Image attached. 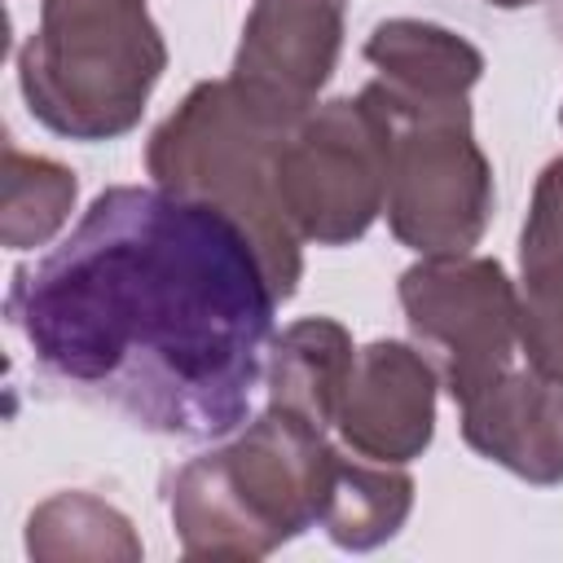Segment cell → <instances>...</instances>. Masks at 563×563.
Listing matches in <instances>:
<instances>
[{
    "instance_id": "cell-1",
    "label": "cell",
    "mask_w": 563,
    "mask_h": 563,
    "mask_svg": "<svg viewBox=\"0 0 563 563\" xmlns=\"http://www.w3.org/2000/svg\"><path fill=\"white\" fill-rule=\"evenodd\" d=\"M277 290L251 233L163 185H110L35 264L4 317L35 369L141 431L233 435L264 383Z\"/></svg>"
},
{
    "instance_id": "cell-2",
    "label": "cell",
    "mask_w": 563,
    "mask_h": 563,
    "mask_svg": "<svg viewBox=\"0 0 563 563\" xmlns=\"http://www.w3.org/2000/svg\"><path fill=\"white\" fill-rule=\"evenodd\" d=\"M339 449L325 427L268 405L229 444L167 475V515L185 559H264L321 523Z\"/></svg>"
},
{
    "instance_id": "cell-3",
    "label": "cell",
    "mask_w": 563,
    "mask_h": 563,
    "mask_svg": "<svg viewBox=\"0 0 563 563\" xmlns=\"http://www.w3.org/2000/svg\"><path fill=\"white\" fill-rule=\"evenodd\" d=\"M290 128L224 75L194 84L145 145L154 185L211 202L251 233L277 299H290L303 277V242L277 194V154Z\"/></svg>"
},
{
    "instance_id": "cell-4",
    "label": "cell",
    "mask_w": 563,
    "mask_h": 563,
    "mask_svg": "<svg viewBox=\"0 0 563 563\" xmlns=\"http://www.w3.org/2000/svg\"><path fill=\"white\" fill-rule=\"evenodd\" d=\"M167 40L145 0H40L18 48V88L35 123L70 141H114L145 114Z\"/></svg>"
},
{
    "instance_id": "cell-5",
    "label": "cell",
    "mask_w": 563,
    "mask_h": 563,
    "mask_svg": "<svg viewBox=\"0 0 563 563\" xmlns=\"http://www.w3.org/2000/svg\"><path fill=\"white\" fill-rule=\"evenodd\" d=\"M361 97L391 128L387 229L413 255H471L493 220V163L475 141L471 101L391 106L369 84Z\"/></svg>"
},
{
    "instance_id": "cell-6",
    "label": "cell",
    "mask_w": 563,
    "mask_h": 563,
    "mask_svg": "<svg viewBox=\"0 0 563 563\" xmlns=\"http://www.w3.org/2000/svg\"><path fill=\"white\" fill-rule=\"evenodd\" d=\"M391 128L356 92L312 106L277 154V194L299 242L352 246L387 207Z\"/></svg>"
},
{
    "instance_id": "cell-7",
    "label": "cell",
    "mask_w": 563,
    "mask_h": 563,
    "mask_svg": "<svg viewBox=\"0 0 563 563\" xmlns=\"http://www.w3.org/2000/svg\"><path fill=\"white\" fill-rule=\"evenodd\" d=\"M413 343L462 405L519 356V286L488 255H418L396 282Z\"/></svg>"
},
{
    "instance_id": "cell-8",
    "label": "cell",
    "mask_w": 563,
    "mask_h": 563,
    "mask_svg": "<svg viewBox=\"0 0 563 563\" xmlns=\"http://www.w3.org/2000/svg\"><path fill=\"white\" fill-rule=\"evenodd\" d=\"M343 22L347 0H255L229 79L286 123H299L339 66Z\"/></svg>"
},
{
    "instance_id": "cell-9",
    "label": "cell",
    "mask_w": 563,
    "mask_h": 563,
    "mask_svg": "<svg viewBox=\"0 0 563 563\" xmlns=\"http://www.w3.org/2000/svg\"><path fill=\"white\" fill-rule=\"evenodd\" d=\"M435 391L440 374L422 347L400 339H374L356 347L334 422L343 449L396 466L422 457L435 435Z\"/></svg>"
},
{
    "instance_id": "cell-10",
    "label": "cell",
    "mask_w": 563,
    "mask_h": 563,
    "mask_svg": "<svg viewBox=\"0 0 563 563\" xmlns=\"http://www.w3.org/2000/svg\"><path fill=\"white\" fill-rule=\"evenodd\" d=\"M462 409V440L497 462L501 471L519 475L523 484L554 488L563 484V383L532 369L510 365L484 391L457 405Z\"/></svg>"
},
{
    "instance_id": "cell-11",
    "label": "cell",
    "mask_w": 563,
    "mask_h": 563,
    "mask_svg": "<svg viewBox=\"0 0 563 563\" xmlns=\"http://www.w3.org/2000/svg\"><path fill=\"white\" fill-rule=\"evenodd\" d=\"M365 62L374 66L369 88L391 106H462L484 75V53L427 18H387L365 35Z\"/></svg>"
},
{
    "instance_id": "cell-12",
    "label": "cell",
    "mask_w": 563,
    "mask_h": 563,
    "mask_svg": "<svg viewBox=\"0 0 563 563\" xmlns=\"http://www.w3.org/2000/svg\"><path fill=\"white\" fill-rule=\"evenodd\" d=\"M352 361H356V343L334 317L290 321L268 343V361H264L268 405H282L330 431L339 422Z\"/></svg>"
},
{
    "instance_id": "cell-13",
    "label": "cell",
    "mask_w": 563,
    "mask_h": 563,
    "mask_svg": "<svg viewBox=\"0 0 563 563\" xmlns=\"http://www.w3.org/2000/svg\"><path fill=\"white\" fill-rule=\"evenodd\" d=\"M409 515H413V475L405 466L374 462L361 453L347 457L339 449L321 523H317L339 550H352V554L378 550L405 528Z\"/></svg>"
},
{
    "instance_id": "cell-14",
    "label": "cell",
    "mask_w": 563,
    "mask_h": 563,
    "mask_svg": "<svg viewBox=\"0 0 563 563\" xmlns=\"http://www.w3.org/2000/svg\"><path fill=\"white\" fill-rule=\"evenodd\" d=\"M26 554L40 563H136L145 554L132 519L84 493V488H66L44 497L31 519H26Z\"/></svg>"
},
{
    "instance_id": "cell-15",
    "label": "cell",
    "mask_w": 563,
    "mask_h": 563,
    "mask_svg": "<svg viewBox=\"0 0 563 563\" xmlns=\"http://www.w3.org/2000/svg\"><path fill=\"white\" fill-rule=\"evenodd\" d=\"M79 180L66 163L4 145L0 158V242L9 251L48 246L70 220Z\"/></svg>"
},
{
    "instance_id": "cell-16",
    "label": "cell",
    "mask_w": 563,
    "mask_h": 563,
    "mask_svg": "<svg viewBox=\"0 0 563 563\" xmlns=\"http://www.w3.org/2000/svg\"><path fill=\"white\" fill-rule=\"evenodd\" d=\"M519 273V352L563 383V255Z\"/></svg>"
},
{
    "instance_id": "cell-17",
    "label": "cell",
    "mask_w": 563,
    "mask_h": 563,
    "mask_svg": "<svg viewBox=\"0 0 563 563\" xmlns=\"http://www.w3.org/2000/svg\"><path fill=\"white\" fill-rule=\"evenodd\" d=\"M559 255H563V154L550 158L537 176L528 220L519 233V268H532Z\"/></svg>"
},
{
    "instance_id": "cell-18",
    "label": "cell",
    "mask_w": 563,
    "mask_h": 563,
    "mask_svg": "<svg viewBox=\"0 0 563 563\" xmlns=\"http://www.w3.org/2000/svg\"><path fill=\"white\" fill-rule=\"evenodd\" d=\"M488 4H497V9H523V4H532V0H488Z\"/></svg>"
},
{
    "instance_id": "cell-19",
    "label": "cell",
    "mask_w": 563,
    "mask_h": 563,
    "mask_svg": "<svg viewBox=\"0 0 563 563\" xmlns=\"http://www.w3.org/2000/svg\"><path fill=\"white\" fill-rule=\"evenodd\" d=\"M559 123H563V106H559Z\"/></svg>"
},
{
    "instance_id": "cell-20",
    "label": "cell",
    "mask_w": 563,
    "mask_h": 563,
    "mask_svg": "<svg viewBox=\"0 0 563 563\" xmlns=\"http://www.w3.org/2000/svg\"><path fill=\"white\" fill-rule=\"evenodd\" d=\"M559 22H563V9H559Z\"/></svg>"
}]
</instances>
